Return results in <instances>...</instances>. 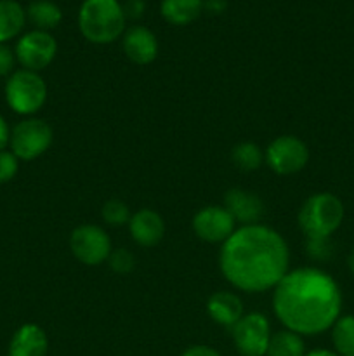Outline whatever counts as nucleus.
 <instances>
[{"label":"nucleus","instance_id":"obj_7","mask_svg":"<svg viewBox=\"0 0 354 356\" xmlns=\"http://www.w3.org/2000/svg\"><path fill=\"white\" fill-rule=\"evenodd\" d=\"M69 249L75 259L85 266H99L110 257L111 240L101 226L82 225L71 232Z\"/></svg>","mask_w":354,"mask_h":356},{"label":"nucleus","instance_id":"obj_8","mask_svg":"<svg viewBox=\"0 0 354 356\" xmlns=\"http://www.w3.org/2000/svg\"><path fill=\"white\" fill-rule=\"evenodd\" d=\"M264 159L271 170L280 176H290L307 165L309 149L305 143L295 136H280L269 143Z\"/></svg>","mask_w":354,"mask_h":356},{"label":"nucleus","instance_id":"obj_18","mask_svg":"<svg viewBox=\"0 0 354 356\" xmlns=\"http://www.w3.org/2000/svg\"><path fill=\"white\" fill-rule=\"evenodd\" d=\"M203 9L201 0H163L162 16L172 24H189L200 16Z\"/></svg>","mask_w":354,"mask_h":356},{"label":"nucleus","instance_id":"obj_2","mask_svg":"<svg viewBox=\"0 0 354 356\" xmlns=\"http://www.w3.org/2000/svg\"><path fill=\"white\" fill-rule=\"evenodd\" d=\"M273 312L287 330L298 336H318L339 320L342 292L326 271L297 268L288 271L274 287Z\"/></svg>","mask_w":354,"mask_h":356},{"label":"nucleus","instance_id":"obj_19","mask_svg":"<svg viewBox=\"0 0 354 356\" xmlns=\"http://www.w3.org/2000/svg\"><path fill=\"white\" fill-rule=\"evenodd\" d=\"M305 344L302 336L292 330H278L271 336L266 356H304Z\"/></svg>","mask_w":354,"mask_h":356},{"label":"nucleus","instance_id":"obj_4","mask_svg":"<svg viewBox=\"0 0 354 356\" xmlns=\"http://www.w3.org/2000/svg\"><path fill=\"white\" fill-rule=\"evenodd\" d=\"M344 204L333 193H316L302 204L298 211V226L307 238H328L344 221Z\"/></svg>","mask_w":354,"mask_h":356},{"label":"nucleus","instance_id":"obj_6","mask_svg":"<svg viewBox=\"0 0 354 356\" xmlns=\"http://www.w3.org/2000/svg\"><path fill=\"white\" fill-rule=\"evenodd\" d=\"M52 139H54V134L47 122L42 118H26L14 125L10 131L9 146L17 160L30 162L42 156L51 148Z\"/></svg>","mask_w":354,"mask_h":356},{"label":"nucleus","instance_id":"obj_23","mask_svg":"<svg viewBox=\"0 0 354 356\" xmlns=\"http://www.w3.org/2000/svg\"><path fill=\"white\" fill-rule=\"evenodd\" d=\"M101 216H103L104 222H108L110 226H124L128 225L130 221V211H128L127 204L121 200H108L106 204L101 209Z\"/></svg>","mask_w":354,"mask_h":356},{"label":"nucleus","instance_id":"obj_25","mask_svg":"<svg viewBox=\"0 0 354 356\" xmlns=\"http://www.w3.org/2000/svg\"><path fill=\"white\" fill-rule=\"evenodd\" d=\"M19 170V160L12 152L2 149L0 152V184H6L16 177Z\"/></svg>","mask_w":354,"mask_h":356},{"label":"nucleus","instance_id":"obj_20","mask_svg":"<svg viewBox=\"0 0 354 356\" xmlns=\"http://www.w3.org/2000/svg\"><path fill=\"white\" fill-rule=\"evenodd\" d=\"M28 17L42 31L52 30L61 23V9L51 0H35L28 7Z\"/></svg>","mask_w":354,"mask_h":356},{"label":"nucleus","instance_id":"obj_28","mask_svg":"<svg viewBox=\"0 0 354 356\" xmlns=\"http://www.w3.org/2000/svg\"><path fill=\"white\" fill-rule=\"evenodd\" d=\"M180 356H222L217 350L210 346H203V344H196V346H191L187 350L183 351Z\"/></svg>","mask_w":354,"mask_h":356},{"label":"nucleus","instance_id":"obj_9","mask_svg":"<svg viewBox=\"0 0 354 356\" xmlns=\"http://www.w3.org/2000/svg\"><path fill=\"white\" fill-rule=\"evenodd\" d=\"M233 341L242 356H266L271 341L269 320L262 313H246L231 329Z\"/></svg>","mask_w":354,"mask_h":356},{"label":"nucleus","instance_id":"obj_27","mask_svg":"<svg viewBox=\"0 0 354 356\" xmlns=\"http://www.w3.org/2000/svg\"><path fill=\"white\" fill-rule=\"evenodd\" d=\"M16 54L6 44H0V76H10L14 73Z\"/></svg>","mask_w":354,"mask_h":356},{"label":"nucleus","instance_id":"obj_5","mask_svg":"<svg viewBox=\"0 0 354 356\" xmlns=\"http://www.w3.org/2000/svg\"><path fill=\"white\" fill-rule=\"evenodd\" d=\"M6 101L17 115H33L40 110L47 99V86L37 72L30 70H16L7 76Z\"/></svg>","mask_w":354,"mask_h":356},{"label":"nucleus","instance_id":"obj_33","mask_svg":"<svg viewBox=\"0 0 354 356\" xmlns=\"http://www.w3.org/2000/svg\"><path fill=\"white\" fill-rule=\"evenodd\" d=\"M347 266H349V271L354 275V249L351 250L349 257H347Z\"/></svg>","mask_w":354,"mask_h":356},{"label":"nucleus","instance_id":"obj_24","mask_svg":"<svg viewBox=\"0 0 354 356\" xmlns=\"http://www.w3.org/2000/svg\"><path fill=\"white\" fill-rule=\"evenodd\" d=\"M110 268L118 275H127L134 270L135 266V257L130 250L127 249H117L111 250L110 257H108Z\"/></svg>","mask_w":354,"mask_h":356},{"label":"nucleus","instance_id":"obj_13","mask_svg":"<svg viewBox=\"0 0 354 356\" xmlns=\"http://www.w3.org/2000/svg\"><path fill=\"white\" fill-rule=\"evenodd\" d=\"M128 232L132 240L141 247H155L165 235V222L162 216L151 209H141L132 214L128 221Z\"/></svg>","mask_w":354,"mask_h":356},{"label":"nucleus","instance_id":"obj_32","mask_svg":"<svg viewBox=\"0 0 354 356\" xmlns=\"http://www.w3.org/2000/svg\"><path fill=\"white\" fill-rule=\"evenodd\" d=\"M304 356H339L335 351H330V350H312L309 353H305Z\"/></svg>","mask_w":354,"mask_h":356},{"label":"nucleus","instance_id":"obj_21","mask_svg":"<svg viewBox=\"0 0 354 356\" xmlns=\"http://www.w3.org/2000/svg\"><path fill=\"white\" fill-rule=\"evenodd\" d=\"M332 343L339 356H354V316H339L332 327Z\"/></svg>","mask_w":354,"mask_h":356},{"label":"nucleus","instance_id":"obj_16","mask_svg":"<svg viewBox=\"0 0 354 356\" xmlns=\"http://www.w3.org/2000/svg\"><path fill=\"white\" fill-rule=\"evenodd\" d=\"M207 312L215 323L233 329L243 316V302L235 292L219 291L208 299Z\"/></svg>","mask_w":354,"mask_h":356},{"label":"nucleus","instance_id":"obj_12","mask_svg":"<svg viewBox=\"0 0 354 356\" xmlns=\"http://www.w3.org/2000/svg\"><path fill=\"white\" fill-rule=\"evenodd\" d=\"M224 209L235 221L243 222V226L257 225L264 216V202L259 195L242 188H233L224 195Z\"/></svg>","mask_w":354,"mask_h":356},{"label":"nucleus","instance_id":"obj_11","mask_svg":"<svg viewBox=\"0 0 354 356\" xmlns=\"http://www.w3.org/2000/svg\"><path fill=\"white\" fill-rule=\"evenodd\" d=\"M235 222L224 207L208 205L194 214L193 232L203 242L224 243L235 233Z\"/></svg>","mask_w":354,"mask_h":356},{"label":"nucleus","instance_id":"obj_14","mask_svg":"<svg viewBox=\"0 0 354 356\" xmlns=\"http://www.w3.org/2000/svg\"><path fill=\"white\" fill-rule=\"evenodd\" d=\"M125 56L135 65H149L158 54V42L151 30L144 26H132L125 31L121 40Z\"/></svg>","mask_w":354,"mask_h":356},{"label":"nucleus","instance_id":"obj_31","mask_svg":"<svg viewBox=\"0 0 354 356\" xmlns=\"http://www.w3.org/2000/svg\"><path fill=\"white\" fill-rule=\"evenodd\" d=\"M205 7H207L210 13H222L226 9V0H205Z\"/></svg>","mask_w":354,"mask_h":356},{"label":"nucleus","instance_id":"obj_10","mask_svg":"<svg viewBox=\"0 0 354 356\" xmlns=\"http://www.w3.org/2000/svg\"><path fill=\"white\" fill-rule=\"evenodd\" d=\"M56 52H58L56 38L49 31L33 30L30 33H24L17 40L14 54L24 70L38 73L54 61Z\"/></svg>","mask_w":354,"mask_h":356},{"label":"nucleus","instance_id":"obj_1","mask_svg":"<svg viewBox=\"0 0 354 356\" xmlns=\"http://www.w3.org/2000/svg\"><path fill=\"white\" fill-rule=\"evenodd\" d=\"M290 250L283 236L264 225H246L235 229L222 243L219 266L233 287L266 292L288 273Z\"/></svg>","mask_w":354,"mask_h":356},{"label":"nucleus","instance_id":"obj_22","mask_svg":"<svg viewBox=\"0 0 354 356\" xmlns=\"http://www.w3.org/2000/svg\"><path fill=\"white\" fill-rule=\"evenodd\" d=\"M231 160L239 170L243 172H252V170H257L260 167L264 160V153L255 143H239L233 148L231 152Z\"/></svg>","mask_w":354,"mask_h":356},{"label":"nucleus","instance_id":"obj_30","mask_svg":"<svg viewBox=\"0 0 354 356\" xmlns=\"http://www.w3.org/2000/svg\"><path fill=\"white\" fill-rule=\"evenodd\" d=\"M9 138H10V129L7 125L6 118L0 115V152L6 149V146L9 145Z\"/></svg>","mask_w":354,"mask_h":356},{"label":"nucleus","instance_id":"obj_17","mask_svg":"<svg viewBox=\"0 0 354 356\" xmlns=\"http://www.w3.org/2000/svg\"><path fill=\"white\" fill-rule=\"evenodd\" d=\"M26 13L16 0H0V44L12 40L21 33Z\"/></svg>","mask_w":354,"mask_h":356},{"label":"nucleus","instance_id":"obj_26","mask_svg":"<svg viewBox=\"0 0 354 356\" xmlns=\"http://www.w3.org/2000/svg\"><path fill=\"white\" fill-rule=\"evenodd\" d=\"M307 252L312 259H328L333 252V245L330 236L328 238H307Z\"/></svg>","mask_w":354,"mask_h":356},{"label":"nucleus","instance_id":"obj_15","mask_svg":"<svg viewBox=\"0 0 354 356\" xmlns=\"http://www.w3.org/2000/svg\"><path fill=\"white\" fill-rule=\"evenodd\" d=\"M47 350V334L37 323L21 325L9 343V356H45Z\"/></svg>","mask_w":354,"mask_h":356},{"label":"nucleus","instance_id":"obj_29","mask_svg":"<svg viewBox=\"0 0 354 356\" xmlns=\"http://www.w3.org/2000/svg\"><path fill=\"white\" fill-rule=\"evenodd\" d=\"M142 10H144V3L142 0H128L127 3L124 6V14L125 17H141Z\"/></svg>","mask_w":354,"mask_h":356},{"label":"nucleus","instance_id":"obj_3","mask_svg":"<svg viewBox=\"0 0 354 356\" xmlns=\"http://www.w3.org/2000/svg\"><path fill=\"white\" fill-rule=\"evenodd\" d=\"M78 26L92 44H111L124 33V7L117 0H85L80 7Z\"/></svg>","mask_w":354,"mask_h":356}]
</instances>
